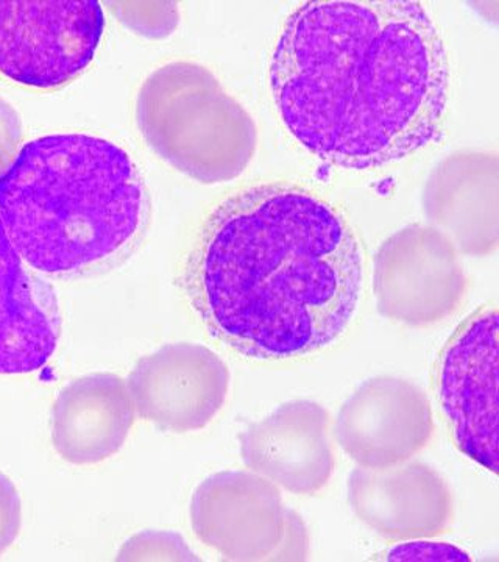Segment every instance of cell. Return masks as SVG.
Masks as SVG:
<instances>
[{"mask_svg":"<svg viewBox=\"0 0 499 562\" xmlns=\"http://www.w3.org/2000/svg\"><path fill=\"white\" fill-rule=\"evenodd\" d=\"M286 516L276 484L254 472L216 473L191 502L200 541L233 561L270 560L283 541Z\"/></svg>","mask_w":499,"mask_h":562,"instance_id":"ba28073f","label":"cell"},{"mask_svg":"<svg viewBox=\"0 0 499 562\" xmlns=\"http://www.w3.org/2000/svg\"><path fill=\"white\" fill-rule=\"evenodd\" d=\"M416 541V539H413ZM378 560L384 561H472L469 554L446 542H406L392 547Z\"/></svg>","mask_w":499,"mask_h":562,"instance_id":"9a60e30c","label":"cell"},{"mask_svg":"<svg viewBox=\"0 0 499 562\" xmlns=\"http://www.w3.org/2000/svg\"><path fill=\"white\" fill-rule=\"evenodd\" d=\"M0 221L35 271L98 276L138 249L150 194L117 144L84 133L43 136L0 172Z\"/></svg>","mask_w":499,"mask_h":562,"instance_id":"3957f363","label":"cell"},{"mask_svg":"<svg viewBox=\"0 0 499 562\" xmlns=\"http://www.w3.org/2000/svg\"><path fill=\"white\" fill-rule=\"evenodd\" d=\"M330 425V414L319 403H284L242 432V460L251 471L292 494H317L334 472Z\"/></svg>","mask_w":499,"mask_h":562,"instance_id":"8fae6325","label":"cell"},{"mask_svg":"<svg viewBox=\"0 0 499 562\" xmlns=\"http://www.w3.org/2000/svg\"><path fill=\"white\" fill-rule=\"evenodd\" d=\"M362 283L364 255L345 214L286 181L219 203L184 269L188 299L211 335L260 361L294 360L338 341Z\"/></svg>","mask_w":499,"mask_h":562,"instance_id":"7a4b0ae2","label":"cell"},{"mask_svg":"<svg viewBox=\"0 0 499 562\" xmlns=\"http://www.w3.org/2000/svg\"><path fill=\"white\" fill-rule=\"evenodd\" d=\"M308 531H306L305 524L297 514L287 512L286 531H284L283 541L270 557V560H305L308 557Z\"/></svg>","mask_w":499,"mask_h":562,"instance_id":"e0dca14e","label":"cell"},{"mask_svg":"<svg viewBox=\"0 0 499 562\" xmlns=\"http://www.w3.org/2000/svg\"><path fill=\"white\" fill-rule=\"evenodd\" d=\"M375 292L379 312L390 319L413 327L445 319L465 292L453 244L420 225L398 232L376 255Z\"/></svg>","mask_w":499,"mask_h":562,"instance_id":"8992f818","label":"cell"},{"mask_svg":"<svg viewBox=\"0 0 499 562\" xmlns=\"http://www.w3.org/2000/svg\"><path fill=\"white\" fill-rule=\"evenodd\" d=\"M349 501L358 519L387 541L435 538L449 531L454 519L449 483L420 461L354 469Z\"/></svg>","mask_w":499,"mask_h":562,"instance_id":"30bf717a","label":"cell"},{"mask_svg":"<svg viewBox=\"0 0 499 562\" xmlns=\"http://www.w3.org/2000/svg\"><path fill=\"white\" fill-rule=\"evenodd\" d=\"M434 435L430 398L417 384L376 376L343 403L334 436L360 468L387 469L419 454Z\"/></svg>","mask_w":499,"mask_h":562,"instance_id":"52a82bcc","label":"cell"},{"mask_svg":"<svg viewBox=\"0 0 499 562\" xmlns=\"http://www.w3.org/2000/svg\"><path fill=\"white\" fill-rule=\"evenodd\" d=\"M103 31L98 0H0V74L22 87H65L94 60Z\"/></svg>","mask_w":499,"mask_h":562,"instance_id":"277c9868","label":"cell"},{"mask_svg":"<svg viewBox=\"0 0 499 562\" xmlns=\"http://www.w3.org/2000/svg\"><path fill=\"white\" fill-rule=\"evenodd\" d=\"M449 58L420 2H308L284 24L270 61L281 122L320 160L365 171L438 138Z\"/></svg>","mask_w":499,"mask_h":562,"instance_id":"6da1fadb","label":"cell"},{"mask_svg":"<svg viewBox=\"0 0 499 562\" xmlns=\"http://www.w3.org/2000/svg\"><path fill=\"white\" fill-rule=\"evenodd\" d=\"M20 139V124L16 114L5 103L0 102V172L5 169L7 161Z\"/></svg>","mask_w":499,"mask_h":562,"instance_id":"ac0fdd59","label":"cell"},{"mask_svg":"<svg viewBox=\"0 0 499 562\" xmlns=\"http://www.w3.org/2000/svg\"><path fill=\"white\" fill-rule=\"evenodd\" d=\"M499 316L494 305L469 314L440 353L435 395L457 449L498 473Z\"/></svg>","mask_w":499,"mask_h":562,"instance_id":"5b68a950","label":"cell"},{"mask_svg":"<svg viewBox=\"0 0 499 562\" xmlns=\"http://www.w3.org/2000/svg\"><path fill=\"white\" fill-rule=\"evenodd\" d=\"M127 386L144 420L161 430L197 431L227 401L230 372L205 347L179 344L140 360Z\"/></svg>","mask_w":499,"mask_h":562,"instance_id":"9c48e42d","label":"cell"},{"mask_svg":"<svg viewBox=\"0 0 499 562\" xmlns=\"http://www.w3.org/2000/svg\"><path fill=\"white\" fill-rule=\"evenodd\" d=\"M25 265L0 221V373L38 371L60 341L54 290Z\"/></svg>","mask_w":499,"mask_h":562,"instance_id":"7c38bea8","label":"cell"},{"mask_svg":"<svg viewBox=\"0 0 499 562\" xmlns=\"http://www.w3.org/2000/svg\"><path fill=\"white\" fill-rule=\"evenodd\" d=\"M120 561H199L179 535L144 531L124 543Z\"/></svg>","mask_w":499,"mask_h":562,"instance_id":"5bb4252c","label":"cell"},{"mask_svg":"<svg viewBox=\"0 0 499 562\" xmlns=\"http://www.w3.org/2000/svg\"><path fill=\"white\" fill-rule=\"evenodd\" d=\"M21 530V501L9 476L0 473V554L18 538Z\"/></svg>","mask_w":499,"mask_h":562,"instance_id":"2e32d148","label":"cell"},{"mask_svg":"<svg viewBox=\"0 0 499 562\" xmlns=\"http://www.w3.org/2000/svg\"><path fill=\"white\" fill-rule=\"evenodd\" d=\"M127 382L92 373L68 384L52 412V441L63 460L95 464L120 452L135 424Z\"/></svg>","mask_w":499,"mask_h":562,"instance_id":"4fadbf2b","label":"cell"}]
</instances>
